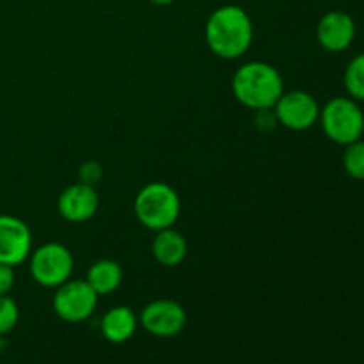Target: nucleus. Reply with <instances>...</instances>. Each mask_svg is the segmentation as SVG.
I'll return each mask as SVG.
<instances>
[{"label":"nucleus","instance_id":"1","mask_svg":"<svg viewBox=\"0 0 364 364\" xmlns=\"http://www.w3.org/2000/svg\"><path fill=\"white\" fill-rule=\"evenodd\" d=\"M252 38L255 27L251 16L237 4L217 7L206 20V45L220 59L233 60L242 57L251 46Z\"/></svg>","mask_w":364,"mask_h":364},{"label":"nucleus","instance_id":"2","mask_svg":"<svg viewBox=\"0 0 364 364\" xmlns=\"http://www.w3.org/2000/svg\"><path fill=\"white\" fill-rule=\"evenodd\" d=\"M233 96L244 107L252 110H270L284 92V82L279 71L269 63L252 60L235 71L231 80Z\"/></svg>","mask_w":364,"mask_h":364},{"label":"nucleus","instance_id":"3","mask_svg":"<svg viewBox=\"0 0 364 364\" xmlns=\"http://www.w3.org/2000/svg\"><path fill=\"white\" fill-rule=\"evenodd\" d=\"M134 212L139 223L151 231L167 230L176 224L181 212L180 196L164 181L144 185L135 196Z\"/></svg>","mask_w":364,"mask_h":364},{"label":"nucleus","instance_id":"4","mask_svg":"<svg viewBox=\"0 0 364 364\" xmlns=\"http://www.w3.org/2000/svg\"><path fill=\"white\" fill-rule=\"evenodd\" d=\"M318 121L327 139L340 146L352 144L364 134V112L350 96H336L320 107Z\"/></svg>","mask_w":364,"mask_h":364},{"label":"nucleus","instance_id":"5","mask_svg":"<svg viewBox=\"0 0 364 364\" xmlns=\"http://www.w3.org/2000/svg\"><path fill=\"white\" fill-rule=\"evenodd\" d=\"M73 255L70 249L57 242H48L41 247L32 249L28 256V269L31 276L39 287L57 288L73 274Z\"/></svg>","mask_w":364,"mask_h":364},{"label":"nucleus","instance_id":"6","mask_svg":"<svg viewBox=\"0 0 364 364\" xmlns=\"http://www.w3.org/2000/svg\"><path fill=\"white\" fill-rule=\"evenodd\" d=\"M53 311L60 320L68 323L85 322L98 308V294L82 279H68L55 288Z\"/></svg>","mask_w":364,"mask_h":364},{"label":"nucleus","instance_id":"7","mask_svg":"<svg viewBox=\"0 0 364 364\" xmlns=\"http://www.w3.org/2000/svg\"><path fill=\"white\" fill-rule=\"evenodd\" d=\"M277 123L294 132L309 130L318 123L320 105L313 95L306 91H288L281 95L274 105Z\"/></svg>","mask_w":364,"mask_h":364},{"label":"nucleus","instance_id":"8","mask_svg":"<svg viewBox=\"0 0 364 364\" xmlns=\"http://www.w3.org/2000/svg\"><path fill=\"white\" fill-rule=\"evenodd\" d=\"M142 329L156 338H174L187 326V313L173 299H156L144 306L139 316Z\"/></svg>","mask_w":364,"mask_h":364},{"label":"nucleus","instance_id":"9","mask_svg":"<svg viewBox=\"0 0 364 364\" xmlns=\"http://www.w3.org/2000/svg\"><path fill=\"white\" fill-rule=\"evenodd\" d=\"M32 252V233L27 224L13 215H0V263L16 267Z\"/></svg>","mask_w":364,"mask_h":364},{"label":"nucleus","instance_id":"10","mask_svg":"<svg viewBox=\"0 0 364 364\" xmlns=\"http://www.w3.org/2000/svg\"><path fill=\"white\" fill-rule=\"evenodd\" d=\"M98 206L100 198L95 185L82 183V181L64 188L57 199V210H59L60 217L73 224L92 219L98 212Z\"/></svg>","mask_w":364,"mask_h":364},{"label":"nucleus","instance_id":"11","mask_svg":"<svg viewBox=\"0 0 364 364\" xmlns=\"http://www.w3.org/2000/svg\"><path fill=\"white\" fill-rule=\"evenodd\" d=\"M355 39V21L345 11H329L316 25V41L331 53L345 52Z\"/></svg>","mask_w":364,"mask_h":364},{"label":"nucleus","instance_id":"12","mask_svg":"<svg viewBox=\"0 0 364 364\" xmlns=\"http://www.w3.org/2000/svg\"><path fill=\"white\" fill-rule=\"evenodd\" d=\"M139 318L128 306H114L100 320V331L110 343H124L135 334Z\"/></svg>","mask_w":364,"mask_h":364},{"label":"nucleus","instance_id":"13","mask_svg":"<svg viewBox=\"0 0 364 364\" xmlns=\"http://www.w3.org/2000/svg\"><path fill=\"white\" fill-rule=\"evenodd\" d=\"M151 252L159 265L171 269V267H178L187 258L188 245L180 231H176L174 228H167V230L156 231L151 244Z\"/></svg>","mask_w":364,"mask_h":364},{"label":"nucleus","instance_id":"14","mask_svg":"<svg viewBox=\"0 0 364 364\" xmlns=\"http://www.w3.org/2000/svg\"><path fill=\"white\" fill-rule=\"evenodd\" d=\"M89 287L100 295H110L121 287L123 281V270L121 265L114 259H98L92 263L85 276Z\"/></svg>","mask_w":364,"mask_h":364},{"label":"nucleus","instance_id":"15","mask_svg":"<svg viewBox=\"0 0 364 364\" xmlns=\"http://www.w3.org/2000/svg\"><path fill=\"white\" fill-rule=\"evenodd\" d=\"M343 84L348 96L355 102H364V53H359L348 63L343 75Z\"/></svg>","mask_w":364,"mask_h":364},{"label":"nucleus","instance_id":"16","mask_svg":"<svg viewBox=\"0 0 364 364\" xmlns=\"http://www.w3.org/2000/svg\"><path fill=\"white\" fill-rule=\"evenodd\" d=\"M345 173L358 181H364V141H355L345 146L343 153Z\"/></svg>","mask_w":364,"mask_h":364},{"label":"nucleus","instance_id":"17","mask_svg":"<svg viewBox=\"0 0 364 364\" xmlns=\"http://www.w3.org/2000/svg\"><path fill=\"white\" fill-rule=\"evenodd\" d=\"M18 318H20V309L16 302L9 295H0V336L11 333L16 327Z\"/></svg>","mask_w":364,"mask_h":364},{"label":"nucleus","instance_id":"18","mask_svg":"<svg viewBox=\"0 0 364 364\" xmlns=\"http://www.w3.org/2000/svg\"><path fill=\"white\" fill-rule=\"evenodd\" d=\"M78 176H80L82 183L95 185L102 180V167H100V164L96 162H87L80 167Z\"/></svg>","mask_w":364,"mask_h":364},{"label":"nucleus","instance_id":"19","mask_svg":"<svg viewBox=\"0 0 364 364\" xmlns=\"http://www.w3.org/2000/svg\"><path fill=\"white\" fill-rule=\"evenodd\" d=\"M14 287V267L0 263V295H7Z\"/></svg>","mask_w":364,"mask_h":364},{"label":"nucleus","instance_id":"20","mask_svg":"<svg viewBox=\"0 0 364 364\" xmlns=\"http://www.w3.org/2000/svg\"><path fill=\"white\" fill-rule=\"evenodd\" d=\"M151 4H155V6H169V4H173L174 0H149Z\"/></svg>","mask_w":364,"mask_h":364}]
</instances>
